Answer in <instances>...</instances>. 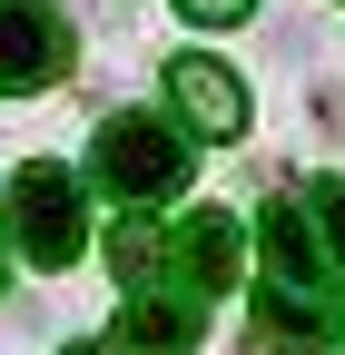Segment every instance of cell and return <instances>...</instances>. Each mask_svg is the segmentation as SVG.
I'll list each match as a JSON object with an SVG mask.
<instances>
[{
  "label": "cell",
  "instance_id": "cell-1",
  "mask_svg": "<svg viewBox=\"0 0 345 355\" xmlns=\"http://www.w3.org/2000/svg\"><path fill=\"white\" fill-rule=\"evenodd\" d=\"M109 266H118L128 286L218 296V286L237 277V217H227V207H188V217H168V227L128 217V227H109Z\"/></svg>",
  "mask_w": 345,
  "mask_h": 355
},
{
  "label": "cell",
  "instance_id": "cell-2",
  "mask_svg": "<svg viewBox=\"0 0 345 355\" xmlns=\"http://www.w3.org/2000/svg\"><path fill=\"white\" fill-rule=\"evenodd\" d=\"M89 178L109 198H178L188 188V139L168 119H148V109H109L99 119V139H89Z\"/></svg>",
  "mask_w": 345,
  "mask_h": 355
},
{
  "label": "cell",
  "instance_id": "cell-3",
  "mask_svg": "<svg viewBox=\"0 0 345 355\" xmlns=\"http://www.w3.org/2000/svg\"><path fill=\"white\" fill-rule=\"evenodd\" d=\"M10 247L30 266H69L79 247H89V198H79V178L69 168H20L10 178Z\"/></svg>",
  "mask_w": 345,
  "mask_h": 355
},
{
  "label": "cell",
  "instance_id": "cell-4",
  "mask_svg": "<svg viewBox=\"0 0 345 355\" xmlns=\"http://www.w3.org/2000/svg\"><path fill=\"white\" fill-rule=\"evenodd\" d=\"M50 79H69V20L39 0H0V99H30Z\"/></svg>",
  "mask_w": 345,
  "mask_h": 355
},
{
  "label": "cell",
  "instance_id": "cell-5",
  "mask_svg": "<svg viewBox=\"0 0 345 355\" xmlns=\"http://www.w3.org/2000/svg\"><path fill=\"white\" fill-rule=\"evenodd\" d=\"M118 336L139 345V355H188L207 336V296H188V286H128Z\"/></svg>",
  "mask_w": 345,
  "mask_h": 355
},
{
  "label": "cell",
  "instance_id": "cell-6",
  "mask_svg": "<svg viewBox=\"0 0 345 355\" xmlns=\"http://www.w3.org/2000/svg\"><path fill=\"white\" fill-rule=\"evenodd\" d=\"M168 99H178V119L197 128V139H237L247 128V89L227 79V60H168Z\"/></svg>",
  "mask_w": 345,
  "mask_h": 355
},
{
  "label": "cell",
  "instance_id": "cell-7",
  "mask_svg": "<svg viewBox=\"0 0 345 355\" xmlns=\"http://www.w3.org/2000/svg\"><path fill=\"white\" fill-rule=\"evenodd\" d=\"M267 266H276V286H306V296H326V277H345L316 237L306 198H267Z\"/></svg>",
  "mask_w": 345,
  "mask_h": 355
},
{
  "label": "cell",
  "instance_id": "cell-8",
  "mask_svg": "<svg viewBox=\"0 0 345 355\" xmlns=\"http://www.w3.org/2000/svg\"><path fill=\"white\" fill-rule=\"evenodd\" d=\"M306 217H316V237H326V257L345 266V178H316V188H306Z\"/></svg>",
  "mask_w": 345,
  "mask_h": 355
},
{
  "label": "cell",
  "instance_id": "cell-9",
  "mask_svg": "<svg viewBox=\"0 0 345 355\" xmlns=\"http://www.w3.org/2000/svg\"><path fill=\"white\" fill-rule=\"evenodd\" d=\"M178 10H188V20H197V30H237V20H247V10H256V0H178Z\"/></svg>",
  "mask_w": 345,
  "mask_h": 355
},
{
  "label": "cell",
  "instance_id": "cell-10",
  "mask_svg": "<svg viewBox=\"0 0 345 355\" xmlns=\"http://www.w3.org/2000/svg\"><path fill=\"white\" fill-rule=\"evenodd\" d=\"M69 355H139L128 336H89V345H69Z\"/></svg>",
  "mask_w": 345,
  "mask_h": 355
}]
</instances>
